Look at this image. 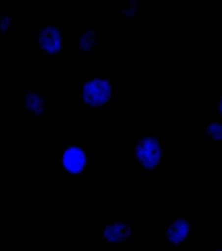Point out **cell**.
I'll use <instances>...</instances> for the list:
<instances>
[{"mask_svg": "<svg viewBox=\"0 0 222 251\" xmlns=\"http://www.w3.org/2000/svg\"><path fill=\"white\" fill-rule=\"evenodd\" d=\"M95 39L94 33H90V31H88V33L84 34V35L81 37L80 45L83 50H91L94 45Z\"/></svg>", "mask_w": 222, "mask_h": 251, "instance_id": "obj_9", "label": "cell"}, {"mask_svg": "<svg viewBox=\"0 0 222 251\" xmlns=\"http://www.w3.org/2000/svg\"><path fill=\"white\" fill-rule=\"evenodd\" d=\"M135 163L144 171H150L159 167L163 157V149L157 137L142 135L136 141Z\"/></svg>", "mask_w": 222, "mask_h": 251, "instance_id": "obj_2", "label": "cell"}, {"mask_svg": "<svg viewBox=\"0 0 222 251\" xmlns=\"http://www.w3.org/2000/svg\"><path fill=\"white\" fill-rule=\"evenodd\" d=\"M207 133L215 141H222V122L210 123L207 127Z\"/></svg>", "mask_w": 222, "mask_h": 251, "instance_id": "obj_8", "label": "cell"}, {"mask_svg": "<svg viewBox=\"0 0 222 251\" xmlns=\"http://www.w3.org/2000/svg\"><path fill=\"white\" fill-rule=\"evenodd\" d=\"M81 95L87 106L103 107L111 99V85L108 79L95 77L84 83Z\"/></svg>", "mask_w": 222, "mask_h": 251, "instance_id": "obj_3", "label": "cell"}, {"mask_svg": "<svg viewBox=\"0 0 222 251\" xmlns=\"http://www.w3.org/2000/svg\"><path fill=\"white\" fill-rule=\"evenodd\" d=\"M216 251H222V248H220Z\"/></svg>", "mask_w": 222, "mask_h": 251, "instance_id": "obj_11", "label": "cell"}, {"mask_svg": "<svg viewBox=\"0 0 222 251\" xmlns=\"http://www.w3.org/2000/svg\"><path fill=\"white\" fill-rule=\"evenodd\" d=\"M38 42L47 54H57L61 50L63 43L61 31L55 27L46 26L40 31Z\"/></svg>", "mask_w": 222, "mask_h": 251, "instance_id": "obj_5", "label": "cell"}, {"mask_svg": "<svg viewBox=\"0 0 222 251\" xmlns=\"http://www.w3.org/2000/svg\"><path fill=\"white\" fill-rule=\"evenodd\" d=\"M133 234V227L125 219H111L102 226V238L107 243H126Z\"/></svg>", "mask_w": 222, "mask_h": 251, "instance_id": "obj_4", "label": "cell"}, {"mask_svg": "<svg viewBox=\"0 0 222 251\" xmlns=\"http://www.w3.org/2000/svg\"><path fill=\"white\" fill-rule=\"evenodd\" d=\"M218 108H219L220 116L222 118V95L221 96V99H220L219 104V106H218Z\"/></svg>", "mask_w": 222, "mask_h": 251, "instance_id": "obj_10", "label": "cell"}, {"mask_svg": "<svg viewBox=\"0 0 222 251\" xmlns=\"http://www.w3.org/2000/svg\"><path fill=\"white\" fill-rule=\"evenodd\" d=\"M191 225L187 219L174 220L170 223L166 232L168 242L173 246L183 244L190 236Z\"/></svg>", "mask_w": 222, "mask_h": 251, "instance_id": "obj_6", "label": "cell"}, {"mask_svg": "<svg viewBox=\"0 0 222 251\" xmlns=\"http://www.w3.org/2000/svg\"><path fill=\"white\" fill-rule=\"evenodd\" d=\"M91 152L83 145L61 143L59 148L57 164L61 176H83L91 167Z\"/></svg>", "mask_w": 222, "mask_h": 251, "instance_id": "obj_1", "label": "cell"}, {"mask_svg": "<svg viewBox=\"0 0 222 251\" xmlns=\"http://www.w3.org/2000/svg\"><path fill=\"white\" fill-rule=\"evenodd\" d=\"M26 107L31 112L40 114L43 112V98L36 93H29L26 96L25 99Z\"/></svg>", "mask_w": 222, "mask_h": 251, "instance_id": "obj_7", "label": "cell"}]
</instances>
